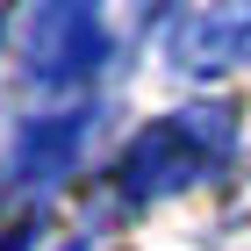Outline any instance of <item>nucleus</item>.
Returning a JSON list of instances; mask_svg holds the SVG:
<instances>
[]
</instances>
